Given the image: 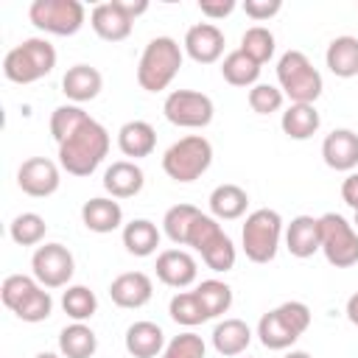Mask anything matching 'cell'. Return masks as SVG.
I'll list each match as a JSON object with an SVG mask.
<instances>
[{"instance_id": "obj_13", "label": "cell", "mask_w": 358, "mask_h": 358, "mask_svg": "<svg viewBox=\"0 0 358 358\" xmlns=\"http://www.w3.org/2000/svg\"><path fill=\"white\" fill-rule=\"evenodd\" d=\"M62 185V165L48 157H31L17 168V187L25 196L48 199Z\"/></svg>"}, {"instance_id": "obj_28", "label": "cell", "mask_w": 358, "mask_h": 358, "mask_svg": "<svg viewBox=\"0 0 358 358\" xmlns=\"http://www.w3.org/2000/svg\"><path fill=\"white\" fill-rule=\"evenodd\" d=\"M98 350V336L90 324L73 322L59 333V355L62 358H92Z\"/></svg>"}, {"instance_id": "obj_14", "label": "cell", "mask_w": 358, "mask_h": 358, "mask_svg": "<svg viewBox=\"0 0 358 358\" xmlns=\"http://www.w3.org/2000/svg\"><path fill=\"white\" fill-rule=\"evenodd\" d=\"M224 45H227L224 31L215 22H196L187 28L182 50L199 64H213L224 56Z\"/></svg>"}, {"instance_id": "obj_2", "label": "cell", "mask_w": 358, "mask_h": 358, "mask_svg": "<svg viewBox=\"0 0 358 358\" xmlns=\"http://www.w3.org/2000/svg\"><path fill=\"white\" fill-rule=\"evenodd\" d=\"M185 62V50L173 36H154L137 62V84L145 92H162L176 78Z\"/></svg>"}, {"instance_id": "obj_22", "label": "cell", "mask_w": 358, "mask_h": 358, "mask_svg": "<svg viewBox=\"0 0 358 358\" xmlns=\"http://www.w3.org/2000/svg\"><path fill=\"white\" fill-rule=\"evenodd\" d=\"M117 148L131 162L134 159H143V157H151L154 148H157V131H154V126L148 120H126L117 129Z\"/></svg>"}, {"instance_id": "obj_9", "label": "cell", "mask_w": 358, "mask_h": 358, "mask_svg": "<svg viewBox=\"0 0 358 358\" xmlns=\"http://www.w3.org/2000/svg\"><path fill=\"white\" fill-rule=\"evenodd\" d=\"M319 243L322 255L336 268H350L358 263V229L338 213L319 215Z\"/></svg>"}, {"instance_id": "obj_31", "label": "cell", "mask_w": 358, "mask_h": 358, "mask_svg": "<svg viewBox=\"0 0 358 358\" xmlns=\"http://www.w3.org/2000/svg\"><path fill=\"white\" fill-rule=\"evenodd\" d=\"M257 338H260V344L266 350H288L299 338V333L274 308V310H268V313L260 316V322H257Z\"/></svg>"}, {"instance_id": "obj_26", "label": "cell", "mask_w": 358, "mask_h": 358, "mask_svg": "<svg viewBox=\"0 0 358 358\" xmlns=\"http://www.w3.org/2000/svg\"><path fill=\"white\" fill-rule=\"evenodd\" d=\"M324 64L336 78L358 76V36H336L324 50Z\"/></svg>"}, {"instance_id": "obj_49", "label": "cell", "mask_w": 358, "mask_h": 358, "mask_svg": "<svg viewBox=\"0 0 358 358\" xmlns=\"http://www.w3.org/2000/svg\"><path fill=\"white\" fill-rule=\"evenodd\" d=\"M34 358H62V355H56V352H36Z\"/></svg>"}, {"instance_id": "obj_12", "label": "cell", "mask_w": 358, "mask_h": 358, "mask_svg": "<svg viewBox=\"0 0 358 358\" xmlns=\"http://www.w3.org/2000/svg\"><path fill=\"white\" fill-rule=\"evenodd\" d=\"M31 271L45 288H67L76 274V257L64 243H42L31 257Z\"/></svg>"}, {"instance_id": "obj_6", "label": "cell", "mask_w": 358, "mask_h": 358, "mask_svg": "<svg viewBox=\"0 0 358 358\" xmlns=\"http://www.w3.org/2000/svg\"><path fill=\"white\" fill-rule=\"evenodd\" d=\"M282 235H285V227H282V218H280L277 210H271V207L252 210L243 221V229H241L243 255L252 263H260V266L271 263L277 257Z\"/></svg>"}, {"instance_id": "obj_18", "label": "cell", "mask_w": 358, "mask_h": 358, "mask_svg": "<svg viewBox=\"0 0 358 358\" xmlns=\"http://www.w3.org/2000/svg\"><path fill=\"white\" fill-rule=\"evenodd\" d=\"M322 159L333 171L352 173L358 168V134L352 129H333L322 143Z\"/></svg>"}, {"instance_id": "obj_24", "label": "cell", "mask_w": 358, "mask_h": 358, "mask_svg": "<svg viewBox=\"0 0 358 358\" xmlns=\"http://www.w3.org/2000/svg\"><path fill=\"white\" fill-rule=\"evenodd\" d=\"M165 344H168L165 333L157 322L140 319V322L129 324V330H126V350L134 358H159Z\"/></svg>"}, {"instance_id": "obj_11", "label": "cell", "mask_w": 358, "mask_h": 358, "mask_svg": "<svg viewBox=\"0 0 358 358\" xmlns=\"http://www.w3.org/2000/svg\"><path fill=\"white\" fill-rule=\"evenodd\" d=\"M162 115L179 129H204L213 123V98L199 90H173L162 101Z\"/></svg>"}, {"instance_id": "obj_1", "label": "cell", "mask_w": 358, "mask_h": 358, "mask_svg": "<svg viewBox=\"0 0 358 358\" xmlns=\"http://www.w3.org/2000/svg\"><path fill=\"white\" fill-rule=\"evenodd\" d=\"M109 131L90 117L76 134H70L64 143H59V165L70 176H90L109 154Z\"/></svg>"}, {"instance_id": "obj_4", "label": "cell", "mask_w": 358, "mask_h": 358, "mask_svg": "<svg viewBox=\"0 0 358 358\" xmlns=\"http://www.w3.org/2000/svg\"><path fill=\"white\" fill-rule=\"evenodd\" d=\"M53 67H56V48L42 36L22 39L3 56V73L14 84H34L48 73H53Z\"/></svg>"}, {"instance_id": "obj_30", "label": "cell", "mask_w": 358, "mask_h": 358, "mask_svg": "<svg viewBox=\"0 0 358 358\" xmlns=\"http://www.w3.org/2000/svg\"><path fill=\"white\" fill-rule=\"evenodd\" d=\"M159 238H162V235H159L157 224L148 221V218H134V221L123 224V246H126V252L134 255V257H148V255H154L157 246H159Z\"/></svg>"}, {"instance_id": "obj_20", "label": "cell", "mask_w": 358, "mask_h": 358, "mask_svg": "<svg viewBox=\"0 0 358 358\" xmlns=\"http://www.w3.org/2000/svg\"><path fill=\"white\" fill-rule=\"evenodd\" d=\"M81 221H84V227L90 232L106 235V232H115V229L123 227V207L112 196H95V199L84 201Z\"/></svg>"}, {"instance_id": "obj_44", "label": "cell", "mask_w": 358, "mask_h": 358, "mask_svg": "<svg viewBox=\"0 0 358 358\" xmlns=\"http://www.w3.org/2000/svg\"><path fill=\"white\" fill-rule=\"evenodd\" d=\"M199 11L207 20H224L235 11V0H199Z\"/></svg>"}, {"instance_id": "obj_21", "label": "cell", "mask_w": 358, "mask_h": 358, "mask_svg": "<svg viewBox=\"0 0 358 358\" xmlns=\"http://www.w3.org/2000/svg\"><path fill=\"white\" fill-rule=\"evenodd\" d=\"M101 90H103V76L92 64H73L62 76V92L73 103H87V101L98 98Z\"/></svg>"}, {"instance_id": "obj_23", "label": "cell", "mask_w": 358, "mask_h": 358, "mask_svg": "<svg viewBox=\"0 0 358 358\" xmlns=\"http://www.w3.org/2000/svg\"><path fill=\"white\" fill-rule=\"evenodd\" d=\"M282 238H285V249L294 257H299V260L313 257L322 249V243H319V218H313V215L291 218V224L285 227Z\"/></svg>"}, {"instance_id": "obj_48", "label": "cell", "mask_w": 358, "mask_h": 358, "mask_svg": "<svg viewBox=\"0 0 358 358\" xmlns=\"http://www.w3.org/2000/svg\"><path fill=\"white\" fill-rule=\"evenodd\" d=\"M282 358H313L310 352H305V350H291V352H285Z\"/></svg>"}, {"instance_id": "obj_5", "label": "cell", "mask_w": 358, "mask_h": 358, "mask_svg": "<svg viewBox=\"0 0 358 358\" xmlns=\"http://www.w3.org/2000/svg\"><path fill=\"white\" fill-rule=\"evenodd\" d=\"M277 84L291 103H316L324 90L322 73L302 50H285L277 59Z\"/></svg>"}, {"instance_id": "obj_17", "label": "cell", "mask_w": 358, "mask_h": 358, "mask_svg": "<svg viewBox=\"0 0 358 358\" xmlns=\"http://www.w3.org/2000/svg\"><path fill=\"white\" fill-rule=\"evenodd\" d=\"M90 25L103 42H123V39H129V34L134 28V20L117 6V0H106V3L92 6Z\"/></svg>"}, {"instance_id": "obj_3", "label": "cell", "mask_w": 358, "mask_h": 358, "mask_svg": "<svg viewBox=\"0 0 358 358\" xmlns=\"http://www.w3.org/2000/svg\"><path fill=\"white\" fill-rule=\"evenodd\" d=\"M0 299L17 319H22L28 324L45 322L53 313L50 291L45 285H39L36 277H28V274H8L0 285Z\"/></svg>"}, {"instance_id": "obj_41", "label": "cell", "mask_w": 358, "mask_h": 358, "mask_svg": "<svg viewBox=\"0 0 358 358\" xmlns=\"http://www.w3.org/2000/svg\"><path fill=\"white\" fill-rule=\"evenodd\" d=\"M246 101H249L252 112H257V115H271V112H280V109H282L285 95H282V90L274 87V84H255V87L249 90Z\"/></svg>"}, {"instance_id": "obj_42", "label": "cell", "mask_w": 358, "mask_h": 358, "mask_svg": "<svg viewBox=\"0 0 358 358\" xmlns=\"http://www.w3.org/2000/svg\"><path fill=\"white\" fill-rule=\"evenodd\" d=\"M277 310L285 316V322H288L299 336L310 327V308H308L305 302H299V299H288V302L277 305Z\"/></svg>"}, {"instance_id": "obj_43", "label": "cell", "mask_w": 358, "mask_h": 358, "mask_svg": "<svg viewBox=\"0 0 358 358\" xmlns=\"http://www.w3.org/2000/svg\"><path fill=\"white\" fill-rule=\"evenodd\" d=\"M241 8H243L246 17H252L255 22H266V20H271L274 14H280L282 3H280V0H246Z\"/></svg>"}, {"instance_id": "obj_27", "label": "cell", "mask_w": 358, "mask_h": 358, "mask_svg": "<svg viewBox=\"0 0 358 358\" xmlns=\"http://www.w3.org/2000/svg\"><path fill=\"white\" fill-rule=\"evenodd\" d=\"M246 207H249V193L241 185L224 182L210 193V213L218 221H235L246 213Z\"/></svg>"}, {"instance_id": "obj_35", "label": "cell", "mask_w": 358, "mask_h": 358, "mask_svg": "<svg viewBox=\"0 0 358 358\" xmlns=\"http://www.w3.org/2000/svg\"><path fill=\"white\" fill-rule=\"evenodd\" d=\"M62 310L73 319V322H87L95 316L98 310V296L92 288L87 285H67L62 294Z\"/></svg>"}, {"instance_id": "obj_34", "label": "cell", "mask_w": 358, "mask_h": 358, "mask_svg": "<svg viewBox=\"0 0 358 358\" xmlns=\"http://www.w3.org/2000/svg\"><path fill=\"white\" fill-rule=\"evenodd\" d=\"M199 215H201V210L193 207V204H173V207H168V213L162 215V229H165V235H168L176 246H187L190 227H193V221H196Z\"/></svg>"}, {"instance_id": "obj_8", "label": "cell", "mask_w": 358, "mask_h": 358, "mask_svg": "<svg viewBox=\"0 0 358 358\" xmlns=\"http://www.w3.org/2000/svg\"><path fill=\"white\" fill-rule=\"evenodd\" d=\"M187 246H193L201 255L204 266L213 268V271H218V274L221 271H229L235 266V260H238V249H235L232 238L221 229L218 218H213L207 213H201L193 221L190 235H187Z\"/></svg>"}, {"instance_id": "obj_37", "label": "cell", "mask_w": 358, "mask_h": 358, "mask_svg": "<svg viewBox=\"0 0 358 358\" xmlns=\"http://www.w3.org/2000/svg\"><path fill=\"white\" fill-rule=\"evenodd\" d=\"M87 120H90V115L78 103H62V106H56L53 115H50V134H53L56 145L64 143L70 134H76Z\"/></svg>"}, {"instance_id": "obj_45", "label": "cell", "mask_w": 358, "mask_h": 358, "mask_svg": "<svg viewBox=\"0 0 358 358\" xmlns=\"http://www.w3.org/2000/svg\"><path fill=\"white\" fill-rule=\"evenodd\" d=\"M341 199L347 207H352V213L358 210V171L347 173V179L341 182Z\"/></svg>"}, {"instance_id": "obj_16", "label": "cell", "mask_w": 358, "mask_h": 358, "mask_svg": "<svg viewBox=\"0 0 358 358\" xmlns=\"http://www.w3.org/2000/svg\"><path fill=\"white\" fill-rule=\"evenodd\" d=\"M109 296L117 308L134 310L151 302L154 296V282L145 271H123L109 282Z\"/></svg>"}, {"instance_id": "obj_46", "label": "cell", "mask_w": 358, "mask_h": 358, "mask_svg": "<svg viewBox=\"0 0 358 358\" xmlns=\"http://www.w3.org/2000/svg\"><path fill=\"white\" fill-rule=\"evenodd\" d=\"M117 6H120L131 20H137L140 14L148 11V0H117Z\"/></svg>"}, {"instance_id": "obj_15", "label": "cell", "mask_w": 358, "mask_h": 358, "mask_svg": "<svg viewBox=\"0 0 358 358\" xmlns=\"http://www.w3.org/2000/svg\"><path fill=\"white\" fill-rule=\"evenodd\" d=\"M157 277L159 282H165L168 288H187L196 282L199 277V263L190 252L185 249H165L157 255Z\"/></svg>"}, {"instance_id": "obj_19", "label": "cell", "mask_w": 358, "mask_h": 358, "mask_svg": "<svg viewBox=\"0 0 358 358\" xmlns=\"http://www.w3.org/2000/svg\"><path fill=\"white\" fill-rule=\"evenodd\" d=\"M143 185H145V173L131 159H117L103 171V190L112 199H131L143 190Z\"/></svg>"}, {"instance_id": "obj_29", "label": "cell", "mask_w": 358, "mask_h": 358, "mask_svg": "<svg viewBox=\"0 0 358 358\" xmlns=\"http://www.w3.org/2000/svg\"><path fill=\"white\" fill-rule=\"evenodd\" d=\"M280 126L282 131L291 137V140H308L319 131L322 126V117L316 112V103H291L282 117H280Z\"/></svg>"}, {"instance_id": "obj_39", "label": "cell", "mask_w": 358, "mask_h": 358, "mask_svg": "<svg viewBox=\"0 0 358 358\" xmlns=\"http://www.w3.org/2000/svg\"><path fill=\"white\" fill-rule=\"evenodd\" d=\"M274 48H277L274 34H271L266 25H252V28H246L243 36H241V50H243L249 59H255L260 67L274 56Z\"/></svg>"}, {"instance_id": "obj_10", "label": "cell", "mask_w": 358, "mask_h": 358, "mask_svg": "<svg viewBox=\"0 0 358 358\" xmlns=\"http://www.w3.org/2000/svg\"><path fill=\"white\" fill-rule=\"evenodd\" d=\"M28 20L45 34L73 36L84 28L87 8L78 0H34L28 8Z\"/></svg>"}, {"instance_id": "obj_38", "label": "cell", "mask_w": 358, "mask_h": 358, "mask_svg": "<svg viewBox=\"0 0 358 358\" xmlns=\"http://www.w3.org/2000/svg\"><path fill=\"white\" fill-rule=\"evenodd\" d=\"M48 224L39 213H20L11 224H8V235L17 246H36L45 241Z\"/></svg>"}, {"instance_id": "obj_7", "label": "cell", "mask_w": 358, "mask_h": 358, "mask_svg": "<svg viewBox=\"0 0 358 358\" xmlns=\"http://www.w3.org/2000/svg\"><path fill=\"white\" fill-rule=\"evenodd\" d=\"M210 165H213V143L201 134H187V137L176 140L173 145H168V151L162 154L165 176L173 182H182V185L204 176Z\"/></svg>"}, {"instance_id": "obj_25", "label": "cell", "mask_w": 358, "mask_h": 358, "mask_svg": "<svg viewBox=\"0 0 358 358\" xmlns=\"http://www.w3.org/2000/svg\"><path fill=\"white\" fill-rule=\"evenodd\" d=\"M210 338H213V347L218 355L235 358V355H243L246 347L252 344V327L243 319H221L213 327Z\"/></svg>"}, {"instance_id": "obj_50", "label": "cell", "mask_w": 358, "mask_h": 358, "mask_svg": "<svg viewBox=\"0 0 358 358\" xmlns=\"http://www.w3.org/2000/svg\"><path fill=\"white\" fill-rule=\"evenodd\" d=\"M352 227L358 229V210H355V215H352Z\"/></svg>"}, {"instance_id": "obj_47", "label": "cell", "mask_w": 358, "mask_h": 358, "mask_svg": "<svg viewBox=\"0 0 358 358\" xmlns=\"http://www.w3.org/2000/svg\"><path fill=\"white\" fill-rule=\"evenodd\" d=\"M344 313H347V319H350V324H355L358 327V291L347 299V305H344Z\"/></svg>"}, {"instance_id": "obj_36", "label": "cell", "mask_w": 358, "mask_h": 358, "mask_svg": "<svg viewBox=\"0 0 358 358\" xmlns=\"http://www.w3.org/2000/svg\"><path fill=\"white\" fill-rule=\"evenodd\" d=\"M168 313L182 327H196V324L207 322V310L199 302L196 291H179V294H173L171 296V305H168Z\"/></svg>"}, {"instance_id": "obj_32", "label": "cell", "mask_w": 358, "mask_h": 358, "mask_svg": "<svg viewBox=\"0 0 358 358\" xmlns=\"http://www.w3.org/2000/svg\"><path fill=\"white\" fill-rule=\"evenodd\" d=\"M221 76L227 84L232 87H255L257 78H260V64L255 59H249L241 48L238 50H229L224 59H221Z\"/></svg>"}, {"instance_id": "obj_33", "label": "cell", "mask_w": 358, "mask_h": 358, "mask_svg": "<svg viewBox=\"0 0 358 358\" xmlns=\"http://www.w3.org/2000/svg\"><path fill=\"white\" fill-rule=\"evenodd\" d=\"M193 291H196L199 302L204 305L207 319H218V316H224V313L232 308V288H229L224 280H215V277L201 280Z\"/></svg>"}, {"instance_id": "obj_40", "label": "cell", "mask_w": 358, "mask_h": 358, "mask_svg": "<svg viewBox=\"0 0 358 358\" xmlns=\"http://www.w3.org/2000/svg\"><path fill=\"white\" fill-rule=\"evenodd\" d=\"M204 355H207L204 338H201L199 333L187 330V333L173 336V338L165 344V350H162L159 358H204Z\"/></svg>"}]
</instances>
